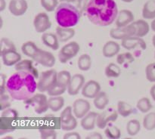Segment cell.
<instances>
[{
    "instance_id": "6da1fadb",
    "label": "cell",
    "mask_w": 155,
    "mask_h": 139,
    "mask_svg": "<svg viewBox=\"0 0 155 139\" xmlns=\"http://www.w3.org/2000/svg\"><path fill=\"white\" fill-rule=\"evenodd\" d=\"M36 77L27 71H17L12 74L6 83V89L12 99L27 101L37 89Z\"/></svg>"
},
{
    "instance_id": "7a4b0ae2",
    "label": "cell",
    "mask_w": 155,
    "mask_h": 139,
    "mask_svg": "<svg viewBox=\"0 0 155 139\" xmlns=\"http://www.w3.org/2000/svg\"><path fill=\"white\" fill-rule=\"evenodd\" d=\"M118 12L114 0H89L85 11L89 21L100 27H107L113 24Z\"/></svg>"
},
{
    "instance_id": "3957f363",
    "label": "cell",
    "mask_w": 155,
    "mask_h": 139,
    "mask_svg": "<svg viewBox=\"0 0 155 139\" xmlns=\"http://www.w3.org/2000/svg\"><path fill=\"white\" fill-rule=\"evenodd\" d=\"M81 12L76 6L68 2L61 3L55 10V20L58 26L63 27H74L81 18Z\"/></svg>"
},
{
    "instance_id": "277c9868",
    "label": "cell",
    "mask_w": 155,
    "mask_h": 139,
    "mask_svg": "<svg viewBox=\"0 0 155 139\" xmlns=\"http://www.w3.org/2000/svg\"><path fill=\"white\" fill-rule=\"evenodd\" d=\"M58 73L55 70H48L41 73L37 82V89L40 92H48L57 83Z\"/></svg>"
},
{
    "instance_id": "5b68a950",
    "label": "cell",
    "mask_w": 155,
    "mask_h": 139,
    "mask_svg": "<svg viewBox=\"0 0 155 139\" xmlns=\"http://www.w3.org/2000/svg\"><path fill=\"white\" fill-rule=\"evenodd\" d=\"M73 108L70 106L67 107L60 116L61 128L64 131H72L77 126V118L73 115Z\"/></svg>"
},
{
    "instance_id": "8992f818",
    "label": "cell",
    "mask_w": 155,
    "mask_h": 139,
    "mask_svg": "<svg viewBox=\"0 0 155 139\" xmlns=\"http://www.w3.org/2000/svg\"><path fill=\"white\" fill-rule=\"evenodd\" d=\"M48 101V99L47 98L46 95H45L42 92H41V93L33 95L30 99L27 100L25 101L29 103V104L33 107L34 111L36 113L42 114L49 109Z\"/></svg>"
},
{
    "instance_id": "52a82bcc",
    "label": "cell",
    "mask_w": 155,
    "mask_h": 139,
    "mask_svg": "<svg viewBox=\"0 0 155 139\" xmlns=\"http://www.w3.org/2000/svg\"><path fill=\"white\" fill-rule=\"evenodd\" d=\"M80 50V46L77 42H69L64 45L58 53V59L61 63H66L68 60L76 57Z\"/></svg>"
},
{
    "instance_id": "ba28073f",
    "label": "cell",
    "mask_w": 155,
    "mask_h": 139,
    "mask_svg": "<svg viewBox=\"0 0 155 139\" xmlns=\"http://www.w3.org/2000/svg\"><path fill=\"white\" fill-rule=\"evenodd\" d=\"M118 112L115 109L110 108L104 110L102 113H98L96 119V125L98 128L103 129L107 126L110 122H115L118 118Z\"/></svg>"
},
{
    "instance_id": "9c48e42d",
    "label": "cell",
    "mask_w": 155,
    "mask_h": 139,
    "mask_svg": "<svg viewBox=\"0 0 155 139\" xmlns=\"http://www.w3.org/2000/svg\"><path fill=\"white\" fill-rule=\"evenodd\" d=\"M136 27L133 24L123 27L112 28L110 31V36L112 39L117 40H123L126 38L130 37L136 35Z\"/></svg>"
},
{
    "instance_id": "30bf717a",
    "label": "cell",
    "mask_w": 155,
    "mask_h": 139,
    "mask_svg": "<svg viewBox=\"0 0 155 139\" xmlns=\"http://www.w3.org/2000/svg\"><path fill=\"white\" fill-rule=\"evenodd\" d=\"M33 26L37 33H42L51 28V22L48 15L45 12H40L35 16Z\"/></svg>"
},
{
    "instance_id": "8fae6325",
    "label": "cell",
    "mask_w": 155,
    "mask_h": 139,
    "mask_svg": "<svg viewBox=\"0 0 155 139\" xmlns=\"http://www.w3.org/2000/svg\"><path fill=\"white\" fill-rule=\"evenodd\" d=\"M33 60L36 63L45 66V67H52L55 64V57L53 55L52 53L49 51H44L39 48L35 56L33 57Z\"/></svg>"
},
{
    "instance_id": "7c38bea8",
    "label": "cell",
    "mask_w": 155,
    "mask_h": 139,
    "mask_svg": "<svg viewBox=\"0 0 155 139\" xmlns=\"http://www.w3.org/2000/svg\"><path fill=\"white\" fill-rule=\"evenodd\" d=\"M91 105L89 102L83 98H78L73 104V112L77 119H82L89 112Z\"/></svg>"
},
{
    "instance_id": "4fadbf2b",
    "label": "cell",
    "mask_w": 155,
    "mask_h": 139,
    "mask_svg": "<svg viewBox=\"0 0 155 139\" xmlns=\"http://www.w3.org/2000/svg\"><path fill=\"white\" fill-rule=\"evenodd\" d=\"M123 48L127 50H133L139 47L142 50H145L147 48V45L145 41L142 37H139L136 36H130L123 39L121 43Z\"/></svg>"
},
{
    "instance_id": "5bb4252c",
    "label": "cell",
    "mask_w": 155,
    "mask_h": 139,
    "mask_svg": "<svg viewBox=\"0 0 155 139\" xmlns=\"http://www.w3.org/2000/svg\"><path fill=\"white\" fill-rule=\"evenodd\" d=\"M101 92V86L95 80H89L82 89V95L86 98H95Z\"/></svg>"
},
{
    "instance_id": "9a60e30c",
    "label": "cell",
    "mask_w": 155,
    "mask_h": 139,
    "mask_svg": "<svg viewBox=\"0 0 155 139\" xmlns=\"http://www.w3.org/2000/svg\"><path fill=\"white\" fill-rule=\"evenodd\" d=\"M85 84V77L82 74H75L72 76L69 86L68 87V92L70 95H77L83 89Z\"/></svg>"
},
{
    "instance_id": "2e32d148",
    "label": "cell",
    "mask_w": 155,
    "mask_h": 139,
    "mask_svg": "<svg viewBox=\"0 0 155 139\" xmlns=\"http://www.w3.org/2000/svg\"><path fill=\"white\" fill-rule=\"evenodd\" d=\"M28 8V4L26 0H11L8 5L9 11L14 16H22Z\"/></svg>"
},
{
    "instance_id": "e0dca14e",
    "label": "cell",
    "mask_w": 155,
    "mask_h": 139,
    "mask_svg": "<svg viewBox=\"0 0 155 139\" xmlns=\"http://www.w3.org/2000/svg\"><path fill=\"white\" fill-rule=\"evenodd\" d=\"M134 15L131 11L124 9L118 12L115 24H116L117 27H123L132 24L134 21Z\"/></svg>"
},
{
    "instance_id": "ac0fdd59",
    "label": "cell",
    "mask_w": 155,
    "mask_h": 139,
    "mask_svg": "<svg viewBox=\"0 0 155 139\" xmlns=\"http://www.w3.org/2000/svg\"><path fill=\"white\" fill-rule=\"evenodd\" d=\"M2 59L4 65L7 66H12L16 65L21 60V55L17 51V50H10L1 54Z\"/></svg>"
},
{
    "instance_id": "d6986e66",
    "label": "cell",
    "mask_w": 155,
    "mask_h": 139,
    "mask_svg": "<svg viewBox=\"0 0 155 139\" xmlns=\"http://www.w3.org/2000/svg\"><path fill=\"white\" fill-rule=\"evenodd\" d=\"M98 113L95 112H89L85 116H83L80 122L82 128L86 131H90L95 128L96 125V119Z\"/></svg>"
},
{
    "instance_id": "ffe728a7",
    "label": "cell",
    "mask_w": 155,
    "mask_h": 139,
    "mask_svg": "<svg viewBox=\"0 0 155 139\" xmlns=\"http://www.w3.org/2000/svg\"><path fill=\"white\" fill-rule=\"evenodd\" d=\"M42 43L46 45L48 48H51L52 50H58L59 48V39L57 35L52 33H45L42 34Z\"/></svg>"
},
{
    "instance_id": "44dd1931",
    "label": "cell",
    "mask_w": 155,
    "mask_h": 139,
    "mask_svg": "<svg viewBox=\"0 0 155 139\" xmlns=\"http://www.w3.org/2000/svg\"><path fill=\"white\" fill-rule=\"evenodd\" d=\"M56 35L61 42H66L75 35V30L72 27H63L58 26L56 28Z\"/></svg>"
},
{
    "instance_id": "7402d4cb",
    "label": "cell",
    "mask_w": 155,
    "mask_h": 139,
    "mask_svg": "<svg viewBox=\"0 0 155 139\" xmlns=\"http://www.w3.org/2000/svg\"><path fill=\"white\" fill-rule=\"evenodd\" d=\"M120 45L114 41H108L103 46L102 53L105 57H113L120 52Z\"/></svg>"
},
{
    "instance_id": "603a6c76",
    "label": "cell",
    "mask_w": 155,
    "mask_h": 139,
    "mask_svg": "<svg viewBox=\"0 0 155 139\" xmlns=\"http://www.w3.org/2000/svg\"><path fill=\"white\" fill-rule=\"evenodd\" d=\"M15 70L17 71H27V72L31 73L35 76L36 78H39V73L36 68H35L33 65V61L30 60H21L15 65Z\"/></svg>"
},
{
    "instance_id": "cb8c5ba5",
    "label": "cell",
    "mask_w": 155,
    "mask_h": 139,
    "mask_svg": "<svg viewBox=\"0 0 155 139\" xmlns=\"http://www.w3.org/2000/svg\"><path fill=\"white\" fill-rule=\"evenodd\" d=\"M132 24L136 27V35L135 36L139 37H144L146 36L150 31V26L147 21L145 20H138L136 21H133Z\"/></svg>"
},
{
    "instance_id": "d4e9b609",
    "label": "cell",
    "mask_w": 155,
    "mask_h": 139,
    "mask_svg": "<svg viewBox=\"0 0 155 139\" xmlns=\"http://www.w3.org/2000/svg\"><path fill=\"white\" fill-rule=\"evenodd\" d=\"M144 19L151 20L155 18V0H148L145 3L142 8Z\"/></svg>"
},
{
    "instance_id": "484cf974",
    "label": "cell",
    "mask_w": 155,
    "mask_h": 139,
    "mask_svg": "<svg viewBox=\"0 0 155 139\" xmlns=\"http://www.w3.org/2000/svg\"><path fill=\"white\" fill-rule=\"evenodd\" d=\"M117 112L123 117H128L133 113H136V110L126 101H120L117 103Z\"/></svg>"
},
{
    "instance_id": "4316f807",
    "label": "cell",
    "mask_w": 155,
    "mask_h": 139,
    "mask_svg": "<svg viewBox=\"0 0 155 139\" xmlns=\"http://www.w3.org/2000/svg\"><path fill=\"white\" fill-rule=\"evenodd\" d=\"M48 107L53 112H58L64 105V99L63 97L50 96L48 98Z\"/></svg>"
},
{
    "instance_id": "83f0119b",
    "label": "cell",
    "mask_w": 155,
    "mask_h": 139,
    "mask_svg": "<svg viewBox=\"0 0 155 139\" xmlns=\"http://www.w3.org/2000/svg\"><path fill=\"white\" fill-rule=\"evenodd\" d=\"M39 49V48L36 46V44L32 41L24 42L21 46V51L23 54L32 59L33 58Z\"/></svg>"
},
{
    "instance_id": "f1b7e54d",
    "label": "cell",
    "mask_w": 155,
    "mask_h": 139,
    "mask_svg": "<svg viewBox=\"0 0 155 139\" xmlns=\"http://www.w3.org/2000/svg\"><path fill=\"white\" fill-rule=\"evenodd\" d=\"M94 105L98 110H103L105 109L109 103V98L107 94L104 92H100L94 98Z\"/></svg>"
},
{
    "instance_id": "f546056e",
    "label": "cell",
    "mask_w": 155,
    "mask_h": 139,
    "mask_svg": "<svg viewBox=\"0 0 155 139\" xmlns=\"http://www.w3.org/2000/svg\"><path fill=\"white\" fill-rule=\"evenodd\" d=\"M77 66L82 71H88L92 66V58L88 54L80 55L77 60Z\"/></svg>"
},
{
    "instance_id": "4dcf8cb0",
    "label": "cell",
    "mask_w": 155,
    "mask_h": 139,
    "mask_svg": "<svg viewBox=\"0 0 155 139\" xmlns=\"http://www.w3.org/2000/svg\"><path fill=\"white\" fill-rule=\"evenodd\" d=\"M71 78H72V76H71V73L69 71H60V72L58 73L57 84L68 89V86H69L70 82H71Z\"/></svg>"
},
{
    "instance_id": "1f68e13d",
    "label": "cell",
    "mask_w": 155,
    "mask_h": 139,
    "mask_svg": "<svg viewBox=\"0 0 155 139\" xmlns=\"http://www.w3.org/2000/svg\"><path fill=\"white\" fill-rule=\"evenodd\" d=\"M104 73L107 78H117L121 74V69L118 65L110 63L105 67Z\"/></svg>"
},
{
    "instance_id": "d6a6232c",
    "label": "cell",
    "mask_w": 155,
    "mask_h": 139,
    "mask_svg": "<svg viewBox=\"0 0 155 139\" xmlns=\"http://www.w3.org/2000/svg\"><path fill=\"white\" fill-rule=\"evenodd\" d=\"M141 130V124L138 119H131L127 122V131L129 135L135 136Z\"/></svg>"
},
{
    "instance_id": "836d02e7",
    "label": "cell",
    "mask_w": 155,
    "mask_h": 139,
    "mask_svg": "<svg viewBox=\"0 0 155 139\" xmlns=\"http://www.w3.org/2000/svg\"><path fill=\"white\" fill-rule=\"evenodd\" d=\"M136 107H137V109L139 111L143 113H148V111H150L152 109L153 105L149 98H142L138 101Z\"/></svg>"
},
{
    "instance_id": "e575fe53",
    "label": "cell",
    "mask_w": 155,
    "mask_h": 139,
    "mask_svg": "<svg viewBox=\"0 0 155 139\" xmlns=\"http://www.w3.org/2000/svg\"><path fill=\"white\" fill-rule=\"evenodd\" d=\"M144 128L148 131L155 129V113H149L143 119Z\"/></svg>"
},
{
    "instance_id": "d590c367",
    "label": "cell",
    "mask_w": 155,
    "mask_h": 139,
    "mask_svg": "<svg viewBox=\"0 0 155 139\" xmlns=\"http://www.w3.org/2000/svg\"><path fill=\"white\" fill-rule=\"evenodd\" d=\"M104 134L109 138H120L121 131L118 127L114 125H107L104 130Z\"/></svg>"
},
{
    "instance_id": "8d00e7d4",
    "label": "cell",
    "mask_w": 155,
    "mask_h": 139,
    "mask_svg": "<svg viewBox=\"0 0 155 139\" xmlns=\"http://www.w3.org/2000/svg\"><path fill=\"white\" fill-rule=\"evenodd\" d=\"M0 45H1V47H0V54H1L5 51H10V50H17L15 44L6 38H2L1 39Z\"/></svg>"
},
{
    "instance_id": "74e56055",
    "label": "cell",
    "mask_w": 155,
    "mask_h": 139,
    "mask_svg": "<svg viewBox=\"0 0 155 139\" xmlns=\"http://www.w3.org/2000/svg\"><path fill=\"white\" fill-rule=\"evenodd\" d=\"M40 3L43 8L48 12L54 11L58 6V0H40Z\"/></svg>"
},
{
    "instance_id": "f35d334b",
    "label": "cell",
    "mask_w": 155,
    "mask_h": 139,
    "mask_svg": "<svg viewBox=\"0 0 155 139\" xmlns=\"http://www.w3.org/2000/svg\"><path fill=\"white\" fill-rule=\"evenodd\" d=\"M134 61V57L131 53L126 52L119 54L117 57V62L119 64L123 65L125 63H130Z\"/></svg>"
},
{
    "instance_id": "ab89813d",
    "label": "cell",
    "mask_w": 155,
    "mask_h": 139,
    "mask_svg": "<svg viewBox=\"0 0 155 139\" xmlns=\"http://www.w3.org/2000/svg\"><path fill=\"white\" fill-rule=\"evenodd\" d=\"M67 90H68L67 88L61 86L60 85L56 83L52 88H51V89L47 92V93H48V95H49V96H60V95H63Z\"/></svg>"
},
{
    "instance_id": "60d3db41",
    "label": "cell",
    "mask_w": 155,
    "mask_h": 139,
    "mask_svg": "<svg viewBox=\"0 0 155 139\" xmlns=\"http://www.w3.org/2000/svg\"><path fill=\"white\" fill-rule=\"evenodd\" d=\"M146 78L151 82H155V63H151L145 69Z\"/></svg>"
},
{
    "instance_id": "b9f144b4",
    "label": "cell",
    "mask_w": 155,
    "mask_h": 139,
    "mask_svg": "<svg viewBox=\"0 0 155 139\" xmlns=\"http://www.w3.org/2000/svg\"><path fill=\"white\" fill-rule=\"evenodd\" d=\"M39 134L42 138H56L57 132L54 129H48V128H42L39 129Z\"/></svg>"
},
{
    "instance_id": "7bdbcfd3",
    "label": "cell",
    "mask_w": 155,
    "mask_h": 139,
    "mask_svg": "<svg viewBox=\"0 0 155 139\" xmlns=\"http://www.w3.org/2000/svg\"><path fill=\"white\" fill-rule=\"evenodd\" d=\"M9 96L6 94L1 95V98H0V104H1V110H4L5 109H8L10 107V103H9Z\"/></svg>"
},
{
    "instance_id": "ee69618b",
    "label": "cell",
    "mask_w": 155,
    "mask_h": 139,
    "mask_svg": "<svg viewBox=\"0 0 155 139\" xmlns=\"http://www.w3.org/2000/svg\"><path fill=\"white\" fill-rule=\"evenodd\" d=\"M18 113L15 109H5V110L2 113V117H17Z\"/></svg>"
},
{
    "instance_id": "f6af8a7d",
    "label": "cell",
    "mask_w": 155,
    "mask_h": 139,
    "mask_svg": "<svg viewBox=\"0 0 155 139\" xmlns=\"http://www.w3.org/2000/svg\"><path fill=\"white\" fill-rule=\"evenodd\" d=\"M89 0H77V6L76 7L79 9L81 14H83V11H86V6H87Z\"/></svg>"
},
{
    "instance_id": "bcb514c9",
    "label": "cell",
    "mask_w": 155,
    "mask_h": 139,
    "mask_svg": "<svg viewBox=\"0 0 155 139\" xmlns=\"http://www.w3.org/2000/svg\"><path fill=\"white\" fill-rule=\"evenodd\" d=\"M80 135L77 132H68L64 135V139H79L80 138Z\"/></svg>"
},
{
    "instance_id": "7dc6e473",
    "label": "cell",
    "mask_w": 155,
    "mask_h": 139,
    "mask_svg": "<svg viewBox=\"0 0 155 139\" xmlns=\"http://www.w3.org/2000/svg\"><path fill=\"white\" fill-rule=\"evenodd\" d=\"M86 138H102V136H101V134H100V133L94 132L90 134L89 135H88L87 137H86Z\"/></svg>"
},
{
    "instance_id": "c3c4849f",
    "label": "cell",
    "mask_w": 155,
    "mask_h": 139,
    "mask_svg": "<svg viewBox=\"0 0 155 139\" xmlns=\"http://www.w3.org/2000/svg\"><path fill=\"white\" fill-rule=\"evenodd\" d=\"M6 7V2L5 0H0V11L5 10Z\"/></svg>"
},
{
    "instance_id": "681fc988",
    "label": "cell",
    "mask_w": 155,
    "mask_h": 139,
    "mask_svg": "<svg viewBox=\"0 0 155 139\" xmlns=\"http://www.w3.org/2000/svg\"><path fill=\"white\" fill-rule=\"evenodd\" d=\"M150 94H151V96L152 98V99L155 101V84L151 87V90H150Z\"/></svg>"
},
{
    "instance_id": "f907efd6",
    "label": "cell",
    "mask_w": 155,
    "mask_h": 139,
    "mask_svg": "<svg viewBox=\"0 0 155 139\" xmlns=\"http://www.w3.org/2000/svg\"><path fill=\"white\" fill-rule=\"evenodd\" d=\"M151 30H152L154 32H155V18L154 19H153L152 22H151Z\"/></svg>"
},
{
    "instance_id": "816d5d0a",
    "label": "cell",
    "mask_w": 155,
    "mask_h": 139,
    "mask_svg": "<svg viewBox=\"0 0 155 139\" xmlns=\"http://www.w3.org/2000/svg\"><path fill=\"white\" fill-rule=\"evenodd\" d=\"M61 2H68V3H71V2H76L77 0H60Z\"/></svg>"
},
{
    "instance_id": "f5cc1de1",
    "label": "cell",
    "mask_w": 155,
    "mask_h": 139,
    "mask_svg": "<svg viewBox=\"0 0 155 139\" xmlns=\"http://www.w3.org/2000/svg\"><path fill=\"white\" fill-rule=\"evenodd\" d=\"M122 2H127V3H130L132 2L133 1V0H121Z\"/></svg>"
},
{
    "instance_id": "db71d44e",
    "label": "cell",
    "mask_w": 155,
    "mask_h": 139,
    "mask_svg": "<svg viewBox=\"0 0 155 139\" xmlns=\"http://www.w3.org/2000/svg\"><path fill=\"white\" fill-rule=\"evenodd\" d=\"M152 43H153V45L154 46L155 48V35L154 36H153V39H152Z\"/></svg>"
},
{
    "instance_id": "11a10c76",
    "label": "cell",
    "mask_w": 155,
    "mask_h": 139,
    "mask_svg": "<svg viewBox=\"0 0 155 139\" xmlns=\"http://www.w3.org/2000/svg\"><path fill=\"white\" fill-rule=\"evenodd\" d=\"M154 59H155V51H154Z\"/></svg>"
}]
</instances>
